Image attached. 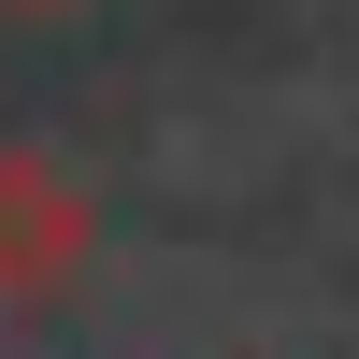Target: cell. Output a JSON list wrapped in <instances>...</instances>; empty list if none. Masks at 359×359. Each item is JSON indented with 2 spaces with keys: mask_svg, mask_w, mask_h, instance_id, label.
I'll list each match as a JSON object with an SVG mask.
<instances>
[{
  "mask_svg": "<svg viewBox=\"0 0 359 359\" xmlns=\"http://www.w3.org/2000/svg\"><path fill=\"white\" fill-rule=\"evenodd\" d=\"M72 259H86V201H72V172L29 158V144H0V302H43Z\"/></svg>",
  "mask_w": 359,
  "mask_h": 359,
  "instance_id": "1",
  "label": "cell"
}]
</instances>
